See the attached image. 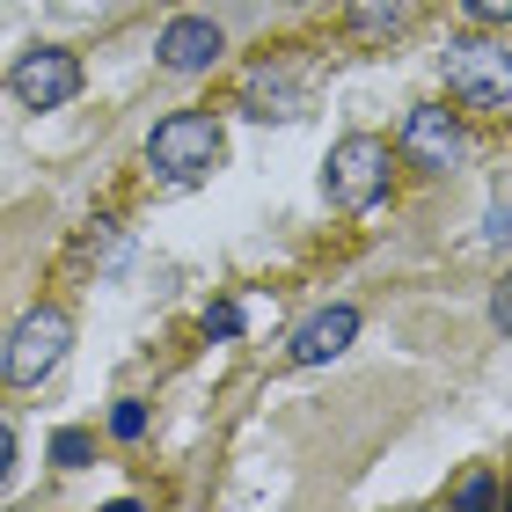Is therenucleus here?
I'll return each instance as SVG.
<instances>
[{
  "mask_svg": "<svg viewBox=\"0 0 512 512\" xmlns=\"http://www.w3.org/2000/svg\"><path fill=\"white\" fill-rule=\"evenodd\" d=\"M8 461H15V439H8V425H0V476H8Z\"/></svg>",
  "mask_w": 512,
  "mask_h": 512,
  "instance_id": "obj_18",
  "label": "nucleus"
},
{
  "mask_svg": "<svg viewBox=\"0 0 512 512\" xmlns=\"http://www.w3.org/2000/svg\"><path fill=\"white\" fill-rule=\"evenodd\" d=\"M242 330V308L235 300H220V308H205V337H235Z\"/></svg>",
  "mask_w": 512,
  "mask_h": 512,
  "instance_id": "obj_12",
  "label": "nucleus"
},
{
  "mask_svg": "<svg viewBox=\"0 0 512 512\" xmlns=\"http://www.w3.org/2000/svg\"><path fill=\"white\" fill-rule=\"evenodd\" d=\"M352 30L359 37H403L410 30V0H352Z\"/></svg>",
  "mask_w": 512,
  "mask_h": 512,
  "instance_id": "obj_10",
  "label": "nucleus"
},
{
  "mask_svg": "<svg viewBox=\"0 0 512 512\" xmlns=\"http://www.w3.org/2000/svg\"><path fill=\"white\" fill-rule=\"evenodd\" d=\"M147 161L169 183H198V176H213V161H220V125L205 118V110H176V118H161L154 139H147Z\"/></svg>",
  "mask_w": 512,
  "mask_h": 512,
  "instance_id": "obj_2",
  "label": "nucleus"
},
{
  "mask_svg": "<svg viewBox=\"0 0 512 512\" xmlns=\"http://www.w3.org/2000/svg\"><path fill=\"white\" fill-rule=\"evenodd\" d=\"M52 461H59V469H88V432H59L52 439Z\"/></svg>",
  "mask_w": 512,
  "mask_h": 512,
  "instance_id": "obj_11",
  "label": "nucleus"
},
{
  "mask_svg": "<svg viewBox=\"0 0 512 512\" xmlns=\"http://www.w3.org/2000/svg\"><path fill=\"white\" fill-rule=\"evenodd\" d=\"M491 322L512 337V278H498V293H491Z\"/></svg>",
  "mask_w": 512,
  "mask_h": 512,
  "instance_id": "obj_15",
  "label": "nucleus"
},
{
  "mask_svg": "<svg viewBox=\"0 0 512 512\" xmlns=\"http://www.w3.org/2000/svg\"><path fill=\"white\" fill-rule=\"evenodd\" d=\"M454 498H461V505H498V483H491V476H469Z\"/></svg>",
  "mask_w": 512,
  "mask_h": 512,
  "instance_id": "obj_14",
  "label": "nucleus"
},
{
  "mask_svg": "<svg viewBox=\"0 0 512 512\" xmlns=\"http://www.w3.org/2000/svg\"><path fill=\"white\" fill-rule=\"evenodd\" d=\"M352 337H359V315H352V308H322V315H308V322L293 330V359H300V366H322V359H337Z\"/></svg>",
  "mask_w": 512,
  "mask_h": 512,
  "instance_id": "obj_8",
  "label": "nucleus"
},
{
  "mask_svg": "<svg viewBox=\"0 0 512 512\" xmlns=\"http://www.w3.org/2000/svg\"><path fill=\"white\" fill-rule=\"evenodd\" d=\"M242 103H249V118H300V74L293 66H256Z\"/></svg>",
  "mask_w": 512,
  "mask_h": 512,
  "instance_id": "obj_9",
  "label": "nucleus"
},
{
  "mask_svg": "<svg viewBox=\"0 0 512 512\" xmlns=\"http://www.w3.org/2000/svg\"><path fill=\"white\" fill-rule=\"evenodd\" d=\"M8 96H15L22 110H59V103H74V96H81V59L59 52V44H37V52L15 59Z\"/></svg>",
  "mask_w": 512,
  "mask_h": 512,
  "instance_id": "obj_5",
  "label": "nucleus"
},
{
  "mask_svg": "<svg viewBox=\"0 0 512 512\" xmlns=\"http://www.w3.org/2000/svg\"><path fill=\"white\" fill-rule=\"evenodd\" d=\"M220 52H227V37H220L213 15H176L169 30H161V66H169V74H198V66H213Z\"/></svg>",
  "mask_w": 512,
  "mask_h": 512,
  "instance_id": "obj_7",
  "label": "nucleus"
},
{
  "mask_svg": "<svg viewBox=\"0 0 512 512\" xmlns=\"http://www.w3.org/2000/svg\"><path fill=\"white\" fill-rule=\"evenodd\" d=\"M66 344H74V322H66V308H30L8 330V352H0V374H8L15 388H37L52 366L66 359Z\"/></svg>",
  "mask_w": 512,
  "mask_h": 512,
  "instance_id": "obj_3",
  "label": "nucleus"
},
{
  "mask_svg": "<svg viewBox=\"0 0 512 512\" xmlns=\"http://www.w3.org/2000/svg\"><path fill=\"white\" fill-rule=\"evenodd\" d=\"M491 235H498V242H512V213H505V205L491 213Z\"/></svg>",
  "mask_w": 512,
  "mask_h": 512,
  "instance_id": "obj_17",
  "label": "nucleus"
},
{
  "mask_svg": "<svg viewBox=\"0 0 512 512\" xmlns=\"http://www.w3.org/2000/svg\"><path fill=\"white\" fill-rule=\"evenodd\" d=\"M447 81H454V96L461 103H476V110H491L512 96V52L491 37H454L447 44Z\"/></svg>",
  "mask_w": 512,
  "mask_h": 512,
  "instance_id": "obj_4",
  "label": "nucleus"
},
{
  "mask_svg": "<svg viewBox=\"0 0 512 512\" xmlns=\"http://www.w3.org/2000/svg\"><path fill=\"white\" fill-rule=\"evenodd\" d=\"M322 191H330L337 213H366V205H381V198H388V139H374V132L337 139Z\"/></svg>",
  "mask_w": 512,
  "mask_h": 512,
  "instance_id": "obj_1",
  "label": "nucleus"
},
{
  "mask_svg": "<svg viewBox=\"0 0 512 512\" xmlns=\"http://www.w3.org/2000/svg\"><path fill=\"white\" fill-rule=\"evenodd\" d=\"M469 8H476L483 22H512V0H469Z\"/></svg>",
  "mask_w": 512,
  "mask_h": 512,
  "instance_id": "obj_16",
  "label": "nucleus"
},
{
  "mask_svg": "<svg viewBox=\"0 0 512 512\" xmlns=\"http://www.w3.org/2000/svg\"><path fill=\"white\" fill-rule=\"evenodd\" d=\"M110 432H118V439H139V432H147V410H139V403H118V410H110Z\"/></svg>",
  "mask_w": 512,
  "mask_h": 512,
  "instance_id": "obj_13",
  "label": "nucleus"
},
{
  "mask_svg": "<svg viewBox=\"0 0 512 512\" xmlns=\"http://www.w3.org/2000/svg\"><path fill=\"white\" fill-rule=\"evenodd\" d=\"M403 154L417 161V169H454V161H461V125H454V110H439V103L410 110V118H403Z\"/></svg>",
  "mask_w": 512,
  "mask_h": 512,
  "instance_id": "obj_6",
  "label": "nucleus"
}]
</instances>
